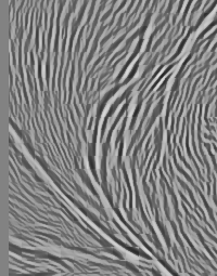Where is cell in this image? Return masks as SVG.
<instances>
[{
  "instance_id": "cell-1",
  "label": "cell",
  "mask_w": 217,
  "mask_h": 276,
  "mask_svg": "<svg viewBox=\"0 0 217 276\" xmlns=\"http://www.w3.org/2000/svg\"><path fill=\"white\" fill-rule=\"evenodd\" d=\"M9 168V246L59 256L124 252L66 198L12 132Z\"/></svg>"
}]
</instances>
